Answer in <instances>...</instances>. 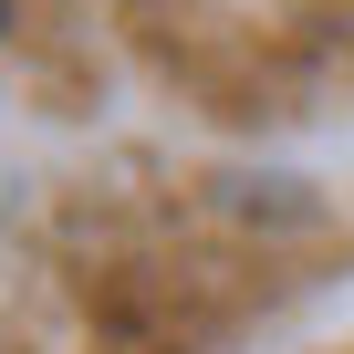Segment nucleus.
Listing matches in <instances>:
<instances>
[{"mask_svg": "<svg viewBox=\"0 0 354 354\" xmlns=\"http://www.w3.org/2000/svg\"><path fill=\"white\" fill-rule=\"evenodd\" d=\"M0 21H11V11H0Z\"/></svg>", "mask_w": 354, "mask_h": 354, "instance_id": "f257e3e1", "label": "nucleus"}]
</instances>
